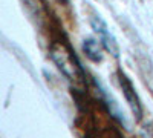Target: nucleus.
I'll list each match as a JSON object with an SVG mask.
<instances>
[{"instance_id":"obj_1","label":"nucleus","mask_w":153,"mask_h":138,"mask_svg":"<svg viewBox=\"0 0 153 138\" xmlns=\"http://www.w3.org/2000/svg\"><path fill=\"white\" fill-rule=\"evenodd\" d=\"M51 55H52L54 63L58 66V69L66 75L71 81H78L83 77V69L75 58L72 52H69L63 45H54L51 49Z\"/></svg>"},{"instance_id":"obj_5","label":"nucleus","mask_w":153,"mask_h":138,"mask_svg":"<svg viewBox=\"0 0 153 138\" xmlns=\"http://www.w3.org/2000/svg\"><path fill=\"white\" fill-rule=\"evenodd\" d=\"M61 2H68V0H61Z\"/></svg>"},{"instance_id":"obj_3","label":"nucleus","mask_w":153,"mask_h":138,"mask_svg":"<svg viewBox=\"0 0 153 138\" xmlns=\"http://www.w3.org/2000/svg\"><path fill=\"white\" fill-rule=\"evenodd\" d=\"M118 83L123 89V94H124V98L126 101L129 103L133 115L136 117V120H141L143 118V104H141V100H139L136 91H135V86L132 84L130 78L123 72V71H118Z\"/></svg>"},{"instance_id":"obj_2","label":"nucleus","mask_w":153,"mask_h":138,"mask_svg":"<svg viewBox=\"0 0 153 138\" xmlns=\"http://www.w3.org/2000/svg\"><path fill=\"white\" fill-rule=\"evenodd\" d=\"M91 26L92 29L95 31V34L98 35L100 42L103 43L104 49L107 52H110L115 58L120 57V46H118V42L117 39L113 37V34L110 32V29L107 28L106 22L100 17V14H94L91 16Z\"/></svg>"},{"instance_id":"obj_4","label":"nucleus","mask_w":153,"mask_h":138,"mask_svg":"<svg viewBox=\"0 0 153 138\" xmlns=\"http://www.w3.org/2000/svg\"><path fill=\"white\" fill-rule=\"evenodd\" d=\"M103 43L95 39H86L83 42V51L87 55V58L92 60L94 63L103 61Z\"/></svg>"}]
</instances>
